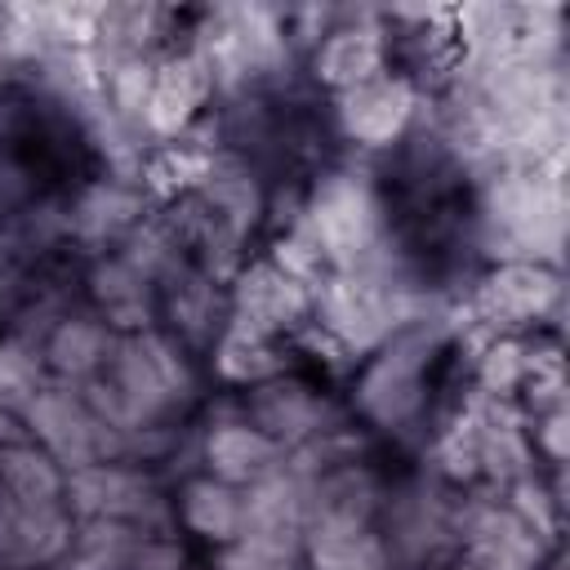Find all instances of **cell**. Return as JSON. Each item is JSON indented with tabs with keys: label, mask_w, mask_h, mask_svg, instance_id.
I'll return each instance as SVG.
<instances>
[{
	"label": "cell",
	"mask_w": 570,
	"mask_h": 570,
	"mask_svg": "<svg viewBox=\"0 0 570 570\" xmlns=\"http://www.w3.org/2000/svg\"><path fill=\"white\" fill-rule=\"evenodd\" d=\"M414 116V89L401 76H374L338 94V125L361 147H387Z\"/></svg>",
	"instance_id": "cell-1"
},
{
	"label": "cell",
	"mask_w": 570,
	"mask_h": 570,
	"mask_svg": "<svg viewBox=\"0 0 570 570\" xmlns=\"http://www.w3.org/2000/svg\"><path fill=\"white\" fill-rule=\"evenodd\" d=\"M214 85V67L200 53H178L165 58L160 67H151V85H147V102L142 116L156 134H178L191 125V116L200 111V102L209 98Z\"/></svg>",
	"instance_id": "cell-2"
},
{
	"label": "cell",
	"mask_w": 570,
	"mask_h": 570,
	"mask_svg": "<svg viewBox=\"0 0 570 570\" xmlns=\"http://www.w3.org/2000/svg\"><path fill=\"white\" fill-rule=\"evenodd\" d=\"M557 298V276L539 263H503L476 294V316L499 330V325H521L534 321L552 307Z\"/></svg>",
	"instance_id": "cell-3"
},
{
	"label": "cell",
	"mask_w": 570,
	"mask_h": 570,
	"mask_svg": "<svg viewBox=\"0 0 570 570\" xmlns=\"http://www.w3.org/2000/svg\"><path fill=\"white\" fill-rule=\"evenodd\" d=\"M307 285H298L294 276H285L276 263H254L249 272H240L236 281V321L258 330V334H276L294 321H303L307 312Z\"/></svg>",
	"instance_id": "cell-4"
},
{
	"label": "cell",
	"mask_w": 570,
	"mask_h": 570,
	"mask_svg": "<svg viewBox=\"0 0 570 570\" xmlns=\"http://www.w3.org/2000/svg\"><path fill=\"white\" fill-rule=\"evenodd\" d=\"M370 232H374V205L365 187L352 178L325 183L312 209V240L321 245V254H356L370 240Z\"/></svg>",
	"instance_id": "cell-5"
},
{
	"label": "cell",
	"mask_w": 570,
	"mask_h": 570,
	"mask_svg": "<svg viewBox=\"0 0 570 570\" xmlns=\"http://www.w3.org/2000/svg\"><path fill=\"white\" fill-rule=\"evenodd\" d=\"M321 307H325V321H316V325H325L343 347H365L387 330V307H383L379 289L365 281L325 285Z\"/></svg>",
	"instance_id": "cell-6"
},
{
	"label": "cell",
	"mask_w": 570,
	"mask_h": 570,
	"mask_svg": "<svg viewBox=\"0 0 570 570\" xmlns=\"http://www.w3.org/2000/svg\"><path fill=\"white\" fill-rule=\"evenodd\" d=\"M316 76L325 85H334L338 94L383 76V40L370 27H343L334 36H325V45L316 49Z\"/></svg>",
	"instance_id": "cell-7"
},
{
	"label": "cell",
	"mask_w": 570,
	"mask_h": 570,
	"mask_svg": "<svg viewBox=\"0 0 570 570\" xmlns=\"http://www.w3.org/2000/svg\"><path fill=\"white\" fill-rule=\"evenodd\" d=\"M312 566L316 570H383V548L365 525H356V517H330L312 534Z\"/></svg>",
	"instance_id": "cell-8"
},
{
	"label": "cell",
	"mask_w": 570,
	"mask_h": 570,
	"mask_svg": "<svg viewBox=\"0 0 570 570\" xmlns=\"http://www.w3.org/2000/svg\"><path fill=\"white\" fill-rule=\"evenodd\" d=\"M205 454L223 481H254L272 468V436H263L258 428H245V423H227L209 436Z\"/></svg>",
	"instance_id": "cell-9"
},
{
	"label": "cell",
	"mask_w": 570,
	"mask_h": 570,
	"mask_svg": "<svg viewBox=\"0 0 570 570\" xmlns=\"http://www.w3.org/2000/svg\"><path fill=\"white\" fill-rule=\"evenodd\" d=\"M214 365H218V374L232 379V383H263L267 374H276L281 356H276V347H272L267 334H258V330L232 321V330L218 338Z\"/></svg>",
	"instance_id": "cell-10"
},
{
	"label": "cell",
	"mask_w": 570,
	"mask_h": 570,
	"mask_svg": "<svg viewBox=\"0 0 570 570\" xmlns=\"http://www.w3.org/2000/svg\"><path fill=\"white\" fill-rule=\"evenodd\" d=\"M361 392H365V405L379 419H401L419 401V370H414V361L405 352H396V356H387V361H379L370 370Z\"/></svg>",
	"instance_id": "cell-11"
},
{
	"label": "cell",
	"mask_w": 570,
	"mask_h": 570,
	"mask_svg": "<svg viewBox=\"0 0 570 570\" xmlns=\"http://www.w3.org/2000/svg\"><path fill=\"white\" fill-rule=\"evenodd\" d=\"M183 512H187V525L205 539H232L240 530V512L245 503L223 485V481H196L187 485V499H183Z\"/></svg>",
	"instance_id": "cell-12"
},
{
	"label": "cell",
	"mask_w": 570,
	"mask_h": 570,
	"mask_svg": "<svg viewBox=\"0 0 570 570\" xmlns=\"http://www.w3.org/2000/svg\"><path fill=\"white\" fill-rule=\"evenodd\" d=\"M142 178H147V187H151L156 196H183V191L200 187L205 178H214V160H209L205 151H196V147L169 142V147L151 151Z\"/></svg>",
	"instance_id": "cell-13"
},
{
	"label": "cell",
	"mask_w": 570,
	"mask_h": 570,
	"mask_svg": "<svg viewBox=\"0 0 570 570\" xmlns=\"http://www.w3.org/2000/svg\"><path fill=\"white\" fill-rule=\"evenodd\" d=\"M476 374H481V383H485L490 396H508L525 379V347L512 343V338H503V334L490 338L481 347V356H476Z\"/></svg>",
	"instance_id": "cell-14"
},
{
	"label": "cell",
	"mask_w": 570,
	"mask_h": 570,
	"mask_svg": "<svg viewBox=\"0 0 570 570\" xmlns=\"http://www.w3.org/2000/svg\"><path fill=\"white\" fill-rule=\"evenodd\" d=\"M31 387V356L18 347H0V401H18Z\"/></svg>",
	"instance_id": "cell-15"
}]
</instances>
